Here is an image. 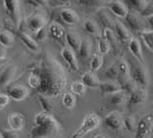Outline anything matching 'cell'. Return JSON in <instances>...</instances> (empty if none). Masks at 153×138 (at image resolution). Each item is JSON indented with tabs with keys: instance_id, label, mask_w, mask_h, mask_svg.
I'll list each match as a JSON object with an SVG mask.
<instances>
[{
	"instance_id": "obj_19",
	"label": "cell",
	"mask_w": 153,
	"mask_h": 138,
	"mask_svg": "<svg viewBox=\"0 0 153 138\" xmlns=\"http://www.w3.org/2000/svg\"><path fill=\"white\" fill-rule=\"evenodd\" d=\"M65 40L66 44H68V47L70 48L72 51H74V52L79 51V48L81 46V42H82V38L76 31H74V30L68 31L65 34Z\"/></svg>"
},
{
	"instance_id": "obj_35",
	"label": "cell",
	"mask_w": 153,
	"mask_h": 138,
	"mask_svg": "<svg viewBox=\"0 0 153 138\" xmlns=\"http://www.w3.org/2000/svg\"><path fill=\"white\" fill-rule=\"evenodd\" d=\"M104 76L111 81H117L118 78V66L117 62L112 63L104 70Z\"/></svg>"
},
{
	"instance_id": "obj_11",
	"label": "cell",
	"mask_w": 153,
	"mask_h": 138,
	"mask_svg": "<svg viewBox=\"0 0 153 138\" xmlns=\"http://www.w3.org/2000/svg\"><path fill=\"white\" fill-rule=\"evenodd\" d=\"M107 8L114 16L119 18H125L129 13V9L120 0H109L106 3Z\"/></svg>"
},
{
	"instance_id": "obj_25",
	"label": "cell",
	"mask_w": 153,
	"mask_h": 138,
	"mask_svg": "<svg viewBox=\"0 0 153 138\" xmlns=\"http://www.w3.org/2000/svg\"><path fill=\"white\" fill-rule=\"evenodd\" d=\"M92 52H93V43H92L91 39L87 38V37L84 39H82L79 51L77 52L78 55H79L81 58L87 59L92 57Z\"/></svg>"
},
{
	"instance_id": "obj_9",
	"label": "cell",
	"mask_w": 153,
	"mask_h": 138,
	"mask_svg": "<svg viewBox=\"0 0 153 138\" xmlns=\"http://www.w3.org/2000/svg\"><path fill=\"white\" fill-rule=\"evenodd\" d=\"M147 100V89L137 87L133 92L129 94L128 102L127 105L128 106H139L143 105Z\"/></svg>"
},
{
	"instance_id": "obj_3",
	"label": "cell",
	"mask_w": 153,
	"mask_h": 138,
	"mask_svg": "<svg viewBox=\"0 0 153 138\" xmlns=\"http://www.w3.org/2000/svg\"><path fill=\"white\" fill-rule=\"evenodd\" d=\"M131 79L140 88L146 89L150 84V76L145 63H141L139 61H133L132 66L130 67Z\"/></svg>"
},
{
	"instance_id": "obj_40",
	"label": "cell",
	"mask_w": 153,
	"mask_h": 138,
	"mask_svg": "<svg viewBox=\"0 0 153 138\" xmlns=\"http://www.w3.org/2000/svg\"><path fill=\"white\" fill-rule=\"evenodd\" d=\"M39 103L40 105L42 106V109H43V112H46V113H50L52 111V104L50 102V99L46 97V96H43V95H39Z\"/></svg>"
},
{
	"instance_id": "obj_46",
	"label": "cell",
	"mask_w": 153,
	"mask_h": 138,
	"mask_svg": "<svg viewBox=\"0 0 153 138\" xmlns=\"http://www.w3.org/2000/svg\"><path fill=\"white\" fill-rule=\"evenodd\" d=\"M10 102V97L7 94H0V110L4 109Z\"/></svg>"
},
{
	"instance_id": "obj_44",
	"label": "cell",
	"mask_w": 153,
	"mask_h": 138,
	"mask_svg": "<svg viewBox=\"0 0 153 138\" xmlns=\"http://www.w3.org/2000/svg\"><path fill=\"white\" fill-rule=\"evenodd\" d=\"M121 87H122V91H124L128 94H130L131 92H133L139 86H137L132 79H130L128 82H126L124 85H122Z\"/></svg>"
},
{
	"instance_id": "obj_21",
	"label": "cell",
	"mask_w": 153,
	"mask_h": 138,
	"mask_svg": "<svg viewBox=\"0 0 153 138\" xmlns=\"http://www.w3.org/2000/svg\"><path fill=\"white\" fill-rule=\"evenodd\" d=\"M128 47H129L131 54L134 55V58H135L137 61H139L141 63H145L143 49H141V45H140V42L139 41V39H137L134 37L133 40L129 43Z\"/></svg>"
},
{
	"instance_id": "obj_8",
	"label": "cell",
	"mask_w": 153,
	"mask_h": 138,
	"mask_svg": "<svg viewBox=\"0 0 153 138\" xmlns=\"http://www.w3.org/2000/svg\"><path fill=\"white\" fill-rule=\"evenodd\" d=\"M125 20L127 24L131 28V30L140 33L146 29L147 27L146 21H144L143 18L140 14H137V11H129Z\"/></svg>"
},
{
	"instance_id": "obj_36",
	"label": "cell",
	"mask_w": 153,
	"mask_h": 138,
	"mask_svg": "<svg viewBox=\"0 0 153 138\" xmlns=\"http://www.w3.org/2000/svg\"><path fill=\"white\" fill-rule=\"evenodd\" d=\"M98 49H99V54H100L102 55H107L111 50V45L105 38L100 36L98 41Z\"/></svg>"
},
{
	"instance_id": "obj_51",
	"label": "cell",
	"mask_w": 153,
	"mask_h": 138,
	"mask_svg": "<svg viewBox=\"0 0 153 138\" xmlns=\"http://www.w3.org/2000/svg\"><path fill=\"white\" fill-rule=\"evenodd\" d=\"M94 138H107V136L105 135V134L100 133V134H98V135L94 136Z\"/></svg>"
},
{
	"instance_id": "obj_10",
	"label": "cell",
	"mask_w": 153,
	"mask_h": 138,
	"mask_svg": "<svg viewBox=\"0 0 153 138\" xmlns=\"http://www.w3.org/2000/svg\"><path fill=\"white\" fill-rule=\"evenodd\" d=\"M129 94L124 91L115 92L106 96V107H123L128 102Z\"/></svg>"
},
{
	"instance_id": "obj_52",
	"label": "cell",
	"mask_w": 153,
	"mask_h": 138,
	"mask_svg": "<svg viewBox=\"0 0 153 138\" xmlns=\"http://www.w3.org/2000/svg\"><path fill=\"white\" fill-rule=\"evenodd\" d=\"M0 138H3V136H2V132L0 131Z\"/></svg>"
},
{
	"instance_id": "obj_20",
	"label": "cell",
	"mask_w": 153,
	"mask_h": 138,
	"mask_svg": "<svg viewBox=\"0 0 153 138\" xmlns=\"http://www.w3.org/2000/svg\"><path fill=\"white\" fill-rule=\"evenodd\" d=\"M48 32H49V35L52 37V38L59 40V41L65 39V34H66L65 29L63 28L62 24H59L57 21L51 22L49 27H48Z\"/></svg>"
},
{
	"instance_id": "obj_17",
	"label": "cell",
	"mask_w": 153,
	"mask_h": 138,
	"mask_svg": "<svg viewBox=\"0 0 153 138\" xmlns=\"http://www.w3.org/2000/svg\"><path fill=\"white\" fill-rule=\"evenodd\" d=\"M99 89L100 91V94L102 95H105V96L113 94L115 92L122 91L121 85L119 84L117 81H111V80L100 82Z\"/></svg>"
},
{
	"instance_id": "obj_5",
	"label": "cell",
	"mask_w": 153,
	"mask_h": 138,
	"mask_svg": "<svg viewBox=\"0 0 153 138\" xmlns=\"http://www.w3.org/2000/svg\"><path fill=\"white\" fill-rule=\"evenodd\" d=\"M123 118H124V116L121 114V112L112 110L104 116V118L102 119V124L104 128L112 130V131L121 132L124 129Z\"/></svg>"
},
{
	"instance_id": "obj_47",
	"label": "cell",
	"mask_w": 153,
	"mask_h": 138,
	"mask_svg": "<svg viewBox=\"0 0 153 138\" xmlns=\"http://www.w3.org/2000/svg\"><path fill=\"white\" fill-rule=\"evenodd\" d=\"M34 2H36L37 4L42 5V6H48V0H33Z\"/></svg>"
},
{
	"instance_id": "obj_48",
	"label": "cell",
	"mask_w": 153,
	"mask_h": 138,
	"mask_svg": "<svg viewBox=\"0 0 153 138\" xmlns=\"http://www.w3.org/2000/svg\"><path fill=\"white\" fill-rule=\"evenodd\" d=\"M147 25H148L149 27L153 28V16L149 17V18H147Z\"/></svg>"
},
{
	"instance_id": "obj_33",
	"label": "cell",
	"mask_w": 153,
	"mask_h": 138,
	"mask_svg": "<svg viewBox=\"0 0 153 138\" xmlns=\"http://www.w3.org/2000/svg\"><path fill=\"white\" fill-rule=\"evenodd\" d=\"M15 37L11 32L7 30L0 31V45L2 47H10L14 43Z\"/></svg>"
},
{
	"instance_id": "obj_23",
	"label": "cell",
	"mask_w": 153,
	"mask_h": 138,
	"mask_svg": "<svg viewBox=\"0 0 153 138\" xmlns=\"http://www.w3.org/2000/svg\"><path fill=\"white\" fill-rule=\"evenodd\" d=\"M81 81L87 88L91 89H99L100 85V81L94 72L87 71L81 77Z\"/></svg>"
},
{
	"instance_id": "obj_6",
	"label": "cell",
	"mask_w": 153,
	"mask_h": 138,
	"mask_svg": "<svg viewBox=\"0 0 153 138\" xmlns=\"http://www.w3.org/2000/svg\"><path fill=\"white\" fill-rule=\"evenodd\" d=\"M153 132V113L143 116L137 122L135 138H148Z\"/></svg>"
},
{
	"instance_id": "obj_49",
	"label": "cell",
	"mask_w": 153,
	"mask_h": 138,
	"mask_svg": "<svg viewBox=\"0 0 153 138\" xmlns=\"http://www.w3.org/2000/svg\"><path fill=\"white\" fill-rule=\"evenodd\" d=\"M5 55H6V52L3 48H0V59L4 58H5Z\"/></svg>"
},
{
	"instance_id": "obj_41",
	"label": "cell",
	"mask_w": 153,
	"mask_h": 138,
	"mask_svg": "<svg viewBox=\"0 0 153 138\" xmlns=\"http://www.w3.org/2000/svg\"><path fill=\"white\" fill-rule=\"evenodd\" d=\"M128 2L139 13H140L147 4V0H128Z\"/></svg>"
},
{
	"instance_id": "obj_29",
	"label": "cell",
	"mask_w": 153,
	"mask_h": 138,
	"mask_svg": "<svg viewBox=\"0 0 153 138\" xmlns=\"http://www.w3.org/2000/svg\"><path fill=\"white\" fill-rule=\"evenodd\" d=\"M102 64H103V55H102L99 53L93 54L90 61V71L94 73L97 72L98 70L100 69Z\"/></svg>"
},
{
	"instance_id": "obj_14",
	"label": "cell",
	"mask_w": 153,
	"mask_h": 138,
	"mask_svg": "<svg viewBox=\"0 0 153 138\" xmlns=\"http://www.w3.org/2000/svg\"><path fill=\"white\" fill-rule=\"evenodd\" d=\"M61 55L62 59L65 61L68 65L69 66V68L72 71H78L79 70V65H78V61L75 55V52L72 51L68 47L62 48V50L61 51Z\"/></svg>"
},
{
	"instance_id": "obj_32",
	"label": "cell",
	"mask_w": 153,
	"mask_h": 138,
	"mask_svg": "<svg viewBox=\"0 0 153 138\" xmlns=\"http://www.w3.org/2000/svg\"><path fill=\"white\" fill-rule=\"evenodd\" d=\"M83 27L85 29V31L90 35L98 36L100 34L99 25L97 24V22L93 20H86L83 24Z\"/></svg>"
},
{
	"instance_id": "obj_37",
	"label": "cell",
	"mask_w": 153,
	"mask_h": 138,
	"mask_svg": "<svg viewBox=\"0 0 153 138\" xmlns=\"http://www.w3.org/2000/svg\"><path fill=\"white\" fill-rule=\"evenodd\" d=\"M15 71H16V68L14 66H9L4 72L1 74L0 76V85H7L9 83V81H11L12 77L14 76Z\"/></svg>"
},
{
	"instance_id": "obj_45",
	"label": "cell",
	"mask_w": 153,
	"mask_h": 138,
	"mask_svg": "<svg viewBox=\"0 0 153 138\" xmlns=\"http://www.w3.org/2000/svg\"><path fill=\"white\" fill-rule=\"evenodd\" d=\"M2 136L3 138H21L20 134L18 131H15L13 129H3L2 130Z\"/></svg>"
},
{
	"instance_id": "obj_27",
	"label": "cell",
	"mask_w": 153,
	"mask_h": 138,
	"mask_svg": "<svg viewBox=\"0 0 153 138\" xmlns=\"http://www.w3.org/2000/svg\"><path fill=\"white\" fill-rule=\"evenodd\" d=\"M102 36L105 38L111 45V49L118 50L119 49V41L117 39V36L115 34L114 30L110 28H103L102 31Z\"/></svg>"
},
{
	"instance_id": "obj_34",
	"label": "cell",
	"mask_w": 153,
	"mask_h": 138,
	"mask_svg": "<svg viewBox=\"0 0 153 138\" xmlns=\"http://www.w3.org/2000/svg\"><path fill=\"white\" fill-rule=\"evenodd\" d=\"M87 87L82 83V81H74L70 86V91L75 95H84L86 94Z\"/></svg>"
},
{
	"instance_id": "obj_38",
	"label": "cell",
	"mask_w": 153,
	"mask_h": 138,
	"mask_svg": "<svg viewBox=\"0 0 153 138\" xmlns=\"http://www.w3.org/2000/svg\"><path fill=\"white\" fill-rule=\"evenodd\" d=\"M78 3H80L81 5L86 7H99L102 8V6L106 4V0H77Z\"/></svg>"
},
{
	"instance_id": "obj_26",
	"label": "cell",
	"mask_w": 153,
	"mask_h": 138,
	"mask_svg": "<svg viewBox=\"0 0 153 138\" xmlns=\"http://www.w3.org/2000/svg\"><path fill=\"white\" fill-rule=\"evenodd\" d=\"M98 18L104 28H110V29H112V30H114L116 21L105 12V10L103 8H100L98 10Z\"/></svg>"
},
{
	"instance_id": "obj_22",
	"label": "cell",
	"mask_w": 153,
	"mask_h": 138,
	"mask_svg": "<svg viewBox=\"0 0 153 138\" xmlns=\"http://www.w3.org/2000/svg\"><path fill=\"white\" fill-rule=\"evenodd\" d=\"M59 17L68 25H75L80 21L78 14L72 9H62L59 13Z\"/></svg>"
},
{
	"instance_id": "obj_2",
	"label": "cell",
	"mask_w": 153,
	"mask_h": 138,
	"mask_svg": "<svg viewBox=\"0 0 153 138\" xmlns=\"http://www.w3.org/2000/svg\"><path fill=\"white\" fill-rule=\"evenodd\" d=\"M102 120L95 112H89L85 115L81 125L78 128L70 138H83L88 133L94 131L102 125Z\"/></svg>"
},
{
	"instance_id": "obj_15",
	"label": "cell",
	"mask_w": 153,
	"mask_h": 138,
	"mask_svg": "<svg viewBox=\"0 0 153 138\" xmlns=\"http://www.w3.org/2000/svg\"><path fill=\"white\" fill-rule=\"evenodd\" d=\"M47 24V21L44 16L39 14L32 15L28 18L27 21V27L30 31L32 32H37L40 30L41 28L45 27V25Z\"/></svg>"
},
{
	"instance_id": "obj_12",
	"label": "cell",
	"mask_w": 153,
	"mask_h": 138,
	"mask_svg": "<svg viewBox=\"0 0 153 138\" xmlns=\"http://www.w3.org/2000/svg\"><path fill=\"white\" fill-rule=\"evenodd\" d=\"M114 32H115V34H116V36H117L118 41L121 44L129 45V43L134 38L133 33L131 32L130 29L127 28L125 25L120 21H116V24H115Z\"/></svg>"
},
{
	"instance_id": "obj_42",
	"label": "cell",
	"mask_w": 153,
	"mask_h": 138,
	"mask_svg": "<svg viewBox=\"0 0 153 138\" xmlns=\"http://www.w3.org/2000/svg\"><path fill=\"white\" fill-rule=\"evenodd\" d=\"M49 36V32H48V28L43 27L41 28L40 30H38L37 32H35V36L34 39L36 40V42H43L44 40H46Z\"/></svg>"
},
{
	"instance_id": "obj_7",
	"label": "cell",
	"mask_w": 153,
	"mask_h": 138,
	"mask_svg": "<svg viewBox=\"0 0 153 138\" xmlns=\"http://www.w3.org/2000/svg\"><path fill=\"white\" fill-rule=\"evenodd\" d=\"M3 4L11 21L14 22L16 27H19L22 18L20 0H3Z\"/></svg>"
},
{
	"instance_id": "obj_43",
	"label": "cell",
	"mask_w": 153,
	"mask_h": 138,
	"mask_svg": "<svg viewBox=\"0 0 153 138\" xmlns=\"http://www.w3.org/2000/svg\"><path fill=\"white\" fill-rule=\"evenodd\" d=\"M140 15L144 18H148L149 17L153 16V1H147L146 6L140 13Z\"/></svg>"
},
{
	"instance_id": "obj_30",
	"label": "cell",
	"mask_w": 153,
	"mask_h": 138,
	"mask_svg": "<svg viewBox=\"0 0 153 138\" xmlns=\"http://www.w3.org/2000/svg\"><path fill=\"white\" fill-rule=\"evenodd\" d=\"M123 125H124V129L131 133H135L137 130V123L136 119L132 115H126L123 118Z\"/></svg>"
},
{
	"instance_id": "obj_24",
	"label": "cell",
	"mask_w": 153,
	"mask_h": 138,
	"mask_svg": "<svg viewBox=\"0 0 153 138\" xmlns=\"http://www.w3.org/2000/svg\"><path fill=\"white\" fill-rule=\"evenodd\" d=\"M19 38L21 39V41L23 42V44L25 47L27 48L28 50H30L32 52H37L39 51V44L36 42V40L31 37L29 34L23 31L19 32Z\"/></svg>"
},
{
	"instance_id": "obj_39",
	"label": "cell",
	"mask_w": 153,
	"mask_h": 138,
	"mask_svg": "<svg viewBox=\"0 0 153 138\" xmlns=\"http://www.w3.org/2000/svg\"><path fill=\"white\" fill-rule=\"evenodd\" d=\"M27 83L29 86H30V88L38 89L41 86V79H40L39 75L36 73H31L27 79Z\"/></svg>"
},
{
	"instance_id": "obj_31",
	"label": "cell",
	"mask_w": 153,
	"mask_h": 138,
	"mask_svg": "<svg viewBox=\"0 0 153 138\" xmlns=\"http://www.w3.org/2000/svg\"><path fill=\"white\" fill-rule=\"evenodd\" d=\"M62 105L65 108L71 110L76 106V96L75 94H73L71 92H68L62 95Z\"/></svg>"
},
{
	"instance_id": "obj_18",
	"label": "cell",
	"mask_w": 153,
	"mask_h": 138,
	"mask_svg": "<svg viewBox=\"0 0 153 138\" xmlns=\"http://www.w3.org/2000/svg\"><path fill=\"white\" fill-rule=\"evenodd\" d=\"M8 125L11 129L15 131H21L25 128V116L21 113H12L8 116Z\"/></svg>"
},
{
	"instance_id": "obj_1",
	"label": "cell",
	"mask_w": 153,
	"mask_h": 138,
	"mask_svg": "<svg viewBox=\"0 0 153 138\" xmlns=\"http://www.w3.org/2000/svg\"><path fill=\"white\" fill-rule=\"evenodd\" d=\"M35 70L34 73L41 79V86L37 89L39 95L52 98L62 94L66 86V75L63 67L54 58H43Z\"/></svg>"
},
{
	"instance_id": "obj_4",
	"label": "cell",
	"mask_w": 153,
	"mask_h": 138,
	"mask_svg": "<svg viewBox=\"0 0 153 138\" xmlns=\"http://www.w3.org/2000/svg\"><path fill=\"white\" fill-rule=\"evenodd\" d=\"M59 130V125L53 117L50 121L41 125H35L31 129L32 138H49L57 134Z\"/></svg>"
},
{
	"instance_id": "obj_16",
	"label": "cell",
	"mask_w": 153,
	"mask_h": 138,
	"mask_svg": "<svg viewBox=\"0 0 153 138\" xmlns=\"http://www.w3.org/2000/svg\"><path fill=\"white\" fill-rule=\"evenodd\" d=\"M116 62H117V66H118L117 82L122 86L131 79L130 66L128 64V62H127L126 61H124L123 58L118 59Z\"/></svg>"
},
{
	"instance_id": "obj_13",
	"label": "cell",
	"mask_w": 153,
	"mask_h": 138,
	"mask_svg": "<svg viewBox=\"0 0 153 138\" xmlns=\"http://www.w3.org/2000/svg\"><path fill=\"white\" fill-rule=\"evenodd\" d=\"M28 94V89L23 85H15L7 92V95L9 96L10 99H13L15 101H22V100L27 98Z\"/></svg>"
},
{
	"instance_id": "obj_50",
	"label": "cell",
	"mask_w": 153,
	"mask_h": 138,
	"mask_svg": "<svg viewBox=\"0 0 153 138\" xmlns=\"http://www.w3.org/2000/svg\"><path fill=\"white\" fill-rule=\"evenodd\" d=\"M58 2L62 3V4H69L71 0H57Z\"/></svg>"
},
{
	"instance_id": "obj_28",
	"label": "cell",
	"mask_w": 153,
	"mask_h": 138,
	"mask_svg": "<svg viewBox=\"0 0 153 138\" xmlns=\"http://www.w3.org/2000/svg\"><path fill=\"white\" fill-rule=\"evenodd\" d=\"M140 36L145 47L153 54V29H145L140 32Z\"/></svg>"
}]
</instances>
